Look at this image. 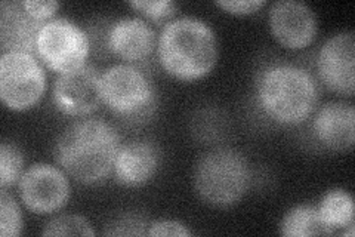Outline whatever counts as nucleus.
Returning a JSON list of instances; mask_svg holds the SVG:
<instances>
[{
	"instance_id": "obj_7",
	"label": "nucleus",
	"mask_w": 355,
	"mask_h": 237,
	"mask_svg": "<svg viewBox=\"0 0 355 237\" xmlns=\"http://www.w3.org/2000/svg\"><path fill=\"white\" fill-rule=\"evenodd\" d=\"M91 40L86 30L67 17H55L42 26L36 55L55 73H67L86 64Z\"/></svg>"
},
{
	"instance_id": "obj_22",
	"label": "nucleus",
	"mask_w": 355,
	"mask_h": 237,
	"mask_svg": "<svg viewBox=\"0 0 355 237\" xmlns=\"http://www.w3.org/2000/svg\"><path fill=\"white\" fill-rule=\"evenodd\" d=\"M148 222L141 213L128 212L125 215L117 217L113 222H110L104 234L108 236H142L147 234Z\"/></svg>"
},
{
	"instance_id": "obj_23",
	"label": "nucleus",
	"mask_w": 355,
	"mask_h": 237,
	"mask_svg": "<svg viewBox=\"0 0 355 237\" xmlns=\"http://www.w3.org/2000/svg\"><path fill=\"white\" fill-rule=\"evenodd\" d=\"M193 231L187 224L178 220H157L148 224L147 236H191Z\"/></svg>"
},
{
	"instance_id": "obj_1",
	"label": "nucleus",
	"mask_w": 355,
	"mask_h": 237,
	"mask_svg": "<svg viewBox=\"0 0 355 237\" xmlns=\"http://www.w3.org/2000/svg\"><path fill=\"white\" fill-rule=\"evenodd\" d=\"M120 145V133L110 122L79 119L60 132L53 142V159L77 183L94 186L113 174Z\"/></svg>"
},
{
	"instance_id": "obj_11",
	"label": "nucleus",
	"mask_w": 355,
	"mask_h": 237,
	"mask_svg": "<svg viewBox=\"0 0 355 237\" xmlns=\"http://www.w3.org/2000/svg\"><path fill=\"white\" fill-rule=\"evenodd\" d=\"M268 27L282 47L301 51L315 40L318 19L314 9L301 0H277L268 9Z\"/></svg>"
},
{
	"instance_id": "obj_4",
	"label": "nucleus",
	"mask_w": 355,
	"mask_h": 237,
	"mask_svg": "<svg viewBox=\"0 0 355 237\" xmlns=\"http://www.w3.org/2000/svg\"><path fill=\"white\" fill-rule=\"evenodd\" d=\"M253 181L248 157L231 147H216L198 157L193 169V187L206 205L227 209L249 193Z\"/></svg>"
},
{
	"instance_id": "obj_8",
	"label": "nucleus",
	"mask_w": 355,
	"mask_h": 237,
	"mask_svg": "<svg viewBox=\"0 0 355 237\" xmlns=\"http://www.w3.org/2000/svg\"><path fill=\"white\" fill-rule=\"evenodd\" d=\"M24 206L37 215H48L62 209L70 199V181L60 166L39 162L22 172L17 184Z\"/></svg>"
},
{
	"instance_id": "obj_6",
	"label": "nucleus",
	"mask_w": 355,
	"mask_h": 237,
	"mask_svg": "<svg viewBox=\"0 0 355 237\" xmlns=\"http://www.w3.org/2000/svg\"><path fill=\"white\" fill-rule=\"evenodd\" d=\"M46 91V72L39 56L9 51L0 55V98L12 111H26L39 104Z\"/></svg>"
},
{
	"instance_id": "obj_17",
	"label": "nucleus",
	"mask_w": 355,
	"mask_h": 237,
	"mask_svg": "<svg viewBox=\"0 0 355 237\" xmlns=\"http://www.w3.org/2000/svg\"><path fill=\"white\" fill-rule=\"evenodd\" d=\"M318 213L329 230L335 234L340 233L348 225L354 224L355 209L354 199L345 188H331L321 197L318 203Z\"/></svg>"
},
{
	"instance_id": "obj_15",
	"label": "nucleus",
	"mask_w": 355,
	"mask_h": 237,
	"mask_svg": "<svg viewBox=\"0 0 355 237\" xmlns=\"http://www.w3.org/2000/svg\"><path fill=\"white\" fill-rule=\"evenodd\" d=\"M44 22L31 17L19 0L0 2V47L2 52L19 51L36 55L37 36Z\"/></svg>"
},
{
	"instance_id": "obj_24",
	"label": "nucleus",
	"mask_w": 355,
	"mask_h": 237,
	"mask_svg": "<svg viewBox=\"0 0 355 237\" xmlns=\"http://www.w3.org/2000/svg\"><path fill=\"white\" fill-rule=\"evenodd\" d=\"M215 5L232 15H252L266 5V0H218Z\"/></svg>"
},
{
	"instance_id": "obj_20",
	"label": "nucleus",
	"mask_w": 355,
	"mask_h": 237,
	"mask_svg": "<svg viewBox=\"0 0 355 237\" xmlns=\"http://www.w3.org/2000/svg\"><path fill=\"white\" fill-rule=\"evenodd\" d=\"M22 212L8 188L0 190V236L17 237L22 233Z\"/></svg>"
},
{
	"instance_id": "obj_25",
	"label": "nucleus",
	"mask_w": 355,
	"mask_h": 237,
	"mask_svg": "<svg viewBox=\"0 0 355 237\" xmlns=\"http://www.w3.org/2000/svg\"><path fill=\"white\" fill-rule=\"evenodd\" d=\"M21 2L31 17L42 22L55 18V14L61 8V3L55 0H21Z\"/></svg>"
},
{
	"instance_id": "obj_3",
	"label": "nucleus",
	"mask_w": 355,
	"mask_h": 237,
	"mask_svg": "<svg viewBox=\"0 0 355 237\" xmlns=\"http://www.w3.org/2000/svg\"><path fill=\"white\" fill-rule=\"evenodd\" d=\"M155 52L162 69L169 76L194 82L214 72L219 58V42L207 21L182 15L163 26Z\"/></svg>"
},
{
	"instance_id": "obj_2",
	"label": "nucleus",
	"mask_w": 355,
	"mask_h": 237,
	"mask_svg": "<svg viewBox=\"0 0 355 237\" xmlns=\"http://www.w3.org/2000/svg\"><path fill=\"white\" fill-rule=\"evenodd\" d=\"M258 106L277 125H302L317 110L320 88L305 67L274 61L259 72L254 85Z\"/></svg>"
},
{
	"instance_id": "obj_16",
	"label": "nucleus",
	"mask_w": 355,
	"mask_h": 237,
	"mask_svg": "<svg viewBox=\"0 0 355 237\" xmlns=\"http://www.w3.org/2000/svg\"><path fill=\"white\" fill-rule=\"evenodd\" d=\"M279 231L287 237H308V236H331L327 225L321 220L317 206L314 205H296L288 209L280 224Z\"/></svg>"
},
{
	"instance_id": "obj_5",
	"label": "nucleus",
	"mask_w": 355,
	"mask_h": 237,
	"mask_svg": "<svg viewBox=\"0 0 355 237\" xmlns=\"http://www.w3.org/2000/svg\"><path fill=\"white\" fill-rule=\"evenodd\" d=\"M103 104L117 117L129 123H142L153 116L157 92L150 77L135 64L117 63L99 76Z\"/></svg>"
},
{
	"instance_id": "obj_19",
	"label": "nucleus",
	"mask_w": 355,
	"mask_h": 237,
	"mask_svg": "<svg viewBox=\"0 0 355 237\" xmlns=\"http://www.w3.org/2000/svg\"><path fill=\"white\" fill-rule=\"evenodd\" d=\"M42 236H94L92 224L77 213H62L55 215L44 222L40 231Z\"/></svg>"
},
{
	"instance_id": "obj_18",
	"label": "nucleus",
	"mask_w": 355,
	"mask_h": 237,
	"mask_svg": "<svg viewBox=\"0 0 355 237\" xmlns=\"http://www.w3.org/2000/svg\"><path fill=\"white\" fill-rule=\"evenodd\" d=\"M24 154L12 141L0 144V187L9 188L18 184L24 169Z\"/></svg>"
},
{
	"instance_id": "obj_14",
	"label": "nucleus",
	"mask_w": 355,
	"mask_h": 237,
	"mask_svg": "<svg viewBox=\"0 0 355 237\" xmlns=\"http://www.w3.org/2000/svg\"><path fill=\"white\" fill-rule=\"evenodd\" d=\"M314 138L331 152H347L355 141V110L347 101H330L314 111Z\"/></svg>"
},
{
	"instance_id": "obj_13",
	"label": "nucleus",
	"mask_w": 355,
	"mask_h": 237,
	"mask_svg": "<svg viewBox=\"0 0 355 237\" xmlns=\"http://www.w3.org/2000/svg\"><path fill=\"white\" fill-rule=\"evenodd\" d=\"M159 35L141 17H121L110 26L108 49L125 63L135 64L148 60L157 49Z\"/></svg>"
},
{
	"instance_id": "obj_9",
	"label": "nucleus",
	"mask_w": 355,
	"mask_h": 237,
	"mask_svg": "<svg viewBox=\"0 0 355 237\" xmlns=\"http://www.w3.org/2000/svg\"><path fill=\"white\" fill-rule=\"evenodd\" d=\"M99 76L101 72L87 63L79 69L58 74L52 88L55 108L70 117L92 115L103 104Z\"/></svg>"
},
{
	"instance_id": "obj_12",
	"label": "nucleus",
	"mask_w": 355,
	"mask_h": 237,
	"mask_svg": "<svg viewBox=\"0 0 355 237\" xmlns=\"http://www.w3.org/2000/svg\"><path fill=\"white\" fill-rule=\"evenodd\" d=\"M162 165V152L151 140L138 138L121 142L113 165L116 183L138 188L148 184L157 175Z\"/></svg>"
},
{
	"instance_id": "obj_21",
	"label": "nucleus",
	"mask_w": 355,
	"mask_h": 237,
	"mask_svg": "<svg viewBox=\"0 0 355 237\" xmlns=\"http://www.w3.org/2000/svg\"><path fill=\"white\" fill-rule=\"evenodd\" d=\"M129 6L154 22H162L163 26L173 19L180 8L172 0H132Z\"/></svg>"
},
{
	"instance_id": "obj_10",
	"label": "nucleus",
	"mask_w": 355,
	"mask_h": 237,
	"mask_svg": "<svg viewBox=\"0 0 355 237\" xmlns=\"http://www.w3.org/2000/svg\"><path fill=\"white\" fill-rule=\"evenodd\" d=\"M320 81L331 92L351 98L355 92V35L338 31L321 44L317 55Z\"/></svg>"
}]
</instances>
